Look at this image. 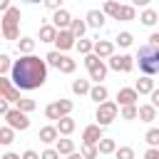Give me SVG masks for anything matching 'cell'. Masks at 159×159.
Masks as SVG:
<instances>
[{"mask_svg":"<svg viewBox=\"0 0 159 159\" xmlns=\"http://www.w3.org/2000/svg\"><path fill=\"white\" fill-rule=\"evenodd\" d=\"M45 80H47V65L37 55H20V60H15L10 67V82L15 89L32 92L42 87Z\"/></svg>","mask_w":159,"mask_h":159,"instance_id":"6da1fadb","label":"cell"},{"mask_svg":"<svg viewBox=\"0 0 159 159\" xmlns=\"http://www.w3.org/2000/svg\"><path fill=\"white\" fill-rule=\"evenodd\" d=\"M137 62H139V70L147 75V77H154L159 72V47H152V45H142L137 50Z\"/></svg>","mask_w":159,"mask_h":159,"instance_id":"7a4b0ae2","label":"cell"},{"mask_svg":"<svg viewBox=\"0 0 159 159\" xmlns=\"http://www.w3.org/2000/svg\"><path fill=\"white\" fill-rule=\"evenodd\" d=\"M0 35L5 40H17L20 35V7H7L2 12V20H0Z\"/></svg>","mask_w":159,"mask_h":159,"instance_id":"3957f363","label":"cell"},{"mask_svg":"<svg viewBox=\"0 0 159 159\" xmlns=\"http://www.w3.org/2000/svg\"><path fill=\"white\" fill-rule=\"evenodd\" d=\"M117 112H119V107H117L114 102L104 99V102H99V104H97L94 119H97V124H99V127H107V124H112V122L117 119Z\"/></svg>","mask_w":159,"mask_h":159,"instance_id":"277c9868","label":"cell"},{"mask_svg":"<svg viewBox=\"0 0 159 159\" xmlns=\"http://www.w3.org/2000/svg\"><path fill=\"white\" fill-rule=\"evenodd\" d=\"M84 67H87V72H89V80H94L97 84H102V80L107 77V65L89 52V55H84Z\"/></svg>","mask_w":159,"mask_h":159,"instance_id":"5b68a950","label":"cell"},{"mask_svg":"<svg viewBox=\"0 0 159 159\" xmlns=\"http://www.w3.org/2000/svg\"><path fill=\"white\" fill-rule=\"evenodd\" d=\"M2 117H5V122H7V127H10L12 132H25V129H30V119H27V114L20 112L17 107H15V109H7Z\"/></svg>","mask_w":159,"mask_h":159,"instance_id":"8992f818","label":"cell"},{"mask_svg":"<svg viewBox=\"0 0 159 159\" xmlns=\"http://www.w3.org/2000/svg\"><path fill=\"white\" fill-rule=\"evenodd\" d=\"M109 67L114 72H132L134 57L132 55H109Z\"/></svg>","mask_w":159,"mask_h":159,"instance_id":"52a82bcc","label":"cell"},{"mask_svg":"<svg viewBox=\"0 0 159 159\" xmlns=\"http://www.w3.org/2000/svg\"><path fill=\"white\" fill-rule=\"evenodd\" d=\"M0 97H2V99H7V102H15V104H17V99L22 97V94H20V89H15V87H12V82H10L5 75H0Z\"/></svg>","mask_w":159,"mask_h":159,"instance_id":"ba28073f","label":"cell"},{"mask_svg":"<svg viewBox=\"0 0 159 159\" xmlns=\"http://www.w3.org/2000/svg\"><path fill=\"white\" fill-rule=\"evenodd\" d=\"M52 42L57 45V52H67V50L75 47V37H72L70 30H57V35H55Z\"/></svg>","mask_w":159,"mask_h":159,"instance_id":"9c48e42d","label":"cell"},{"mask_svg":"<svg viewBox=\"0 0 159 159\" xmlns=\"http://www.w3.org/2000/svg\"><path fill=\"white\" fill-rule=\"evenodd\" d=\"M92 55L99 57V60L114 55V42H109V40H97V42H92Z\"/></svg>","mask_w":159,"mask_h":159,"instance_id":"30bf717a","label":"cell"},{"mask_svg":"<svg viewBox=\"0 0 159 159\" xmlns=\"http://www.w3.org/2000/svg\"><path fill=\"white\" fill-rule=\"evenodd\" d=\"M137 99H139V94L134 92V87H122L119 92H117V107H127V104H137Z\"/></svg>","mask_w":159,"mask_h":159,"instance_id":"8fae6325","label":"cell"},{"mask_svg":"<svg viewBox=\"0 0 159 159\" xmlns=\"http://www.w3.org/2000/svg\"><path fill=\"white\" fill-rule=\"evenodd\" d=\"M70 20H72V15H70L65 7H60V10H55V15H52V27H55V30H67V27H70Z\"/></svg>","mask_w":159,"mask_h":159,"instance_id":"7c38bea8","label":"cell"},{"mask_svg":"<svg viewBox=\"0 0 159 159\" xmlns=\"http://www.w3.org/2000/svg\"><path fill=\"white\" fill-rule=\"evenodd\" d=\"M99 139H102V127H99V124L84 127V132H82V144H97Z\"/></svg>","mask_w":159,"mask_h":159,"instance_id":"4fadbf2b","label":"cell"},{"mask_svg":"<svg viewBox=\"0 0 159 159\" xmlns=\"http://www.w3.org/2000/svg\"><path fill=\"white\" fill-rule=\"evenodd\" d=\"M84 25L87 27H94V30H102L104 27V12L102 10H89L87 17H84Z\"/></svg>","mask_w":159,"mask_h":159,"instance_id":"5bb4252c","label":"cell"},{"mask_svg":"<svg viewBox=\"0 0 159 159\" xmlns=\"http://www.w3.org/2000/svg\"><path fill=\"white\" fill-rule=\"evenodd\" d=\"M55 129H57V134H62V137H70L72 132H75V119L67 114V117H60L57 119V124H55Z\"/></svg>","mask_w":159,"mask_h":159,"instance_id":"9a60e30c","label":"cell"},{"mask_svg":"<svg viewBox=\"0 0 159 159\" xmlns=\"http://www.w3.org/2000/svg\"><path fill=\"white\" fill-rule=\"evenodd\" d=\"M152 89H154V80H152V77H147V75H144V77H139V80H137V84H134V92H137V94H149Z\"/></svg>","mask_w":159,"mask_h":159,"instance_id":"2e32d148","label":"cell"},{"mask_svg":"<svg viewBox=\"0 0 159 159\" xmlns=\"http://www.w3.org/2000/svg\"><path fill=\"white\" fill-rule=\"evenodd\" d=\"M137 117H139L142 122H154V119H157V107L142 104V107H137Z\"/></svg>","mask_w":159,"mask_h":159,"instance_id":"e0dca14e","label":"cell"},{"mask_svg":"<svg viewBox=\"0 0 159 159\" xmlns=\"http://www.w3.org/2000/svg\"><path fill=\"white\" fill-rule=\"evenodd\" d=\"M67 30L72 32V37H75V40H80V37H82V35L87 32V25H84V20H80V17L75 20V17H72V20H70V27H67Z\"/></svg>","mask_w":159,"mask_h":159,"instance_id":"ac0fdd59","label":"cell"},{"mask_svg":"<svg viewBox=\"0 0 159 159\" xmlns=\"http://www.w3.org/2000/svg\"><path fill=\"white\" fill-rule=\"evenodd\" d=\"M87 94H89V99H94L97 104H99V102H104V99L109 97V92H107V87H104V84H94V87H89V92H87Z\"/></svg>","mask_w":159,"mask_h":159,"instance_id":"d6986e66","label":"cell"},{"mask_svg":"<svg viewBox=\"0 0 159 159\" xmlns=\"http://www.w3.org/2000/svg\"><path fill=\"white\" fill-rule=\"evenodd\" d=\"M97 154H114V149H117V142L114 139H107V137H102L97 144Z\"/></svg>","mask_w":159,"mask_h":159,"instance_id":"ffe728a7","label":"cell"},{"mask_svg":"<svg viewBox=\"0 0 159 159\" xmlns=\"http://www.w3.org/2000/svg\"><path fill=\"white\" fill-rule=\"evenodd\" d=\"M57 137H60V134H57V129H55V127H42V129H40V134H37V139H40V142H45V144L57 142Z\"/></svg>","mask_w":159,"mask_h":159,"instance_id":"44dd1931","label":"cell"},{"mask_svg":"<svg viewBox=\"0 0 159 159\" xmlns=\"http://www.w3.org/2000/svg\"><path fill=\"white\" fill-rule=\"evenodd\" d=\"M134 17H137V12H134V5H119L117 20H122V22H129V20H134Z\"/></svg>","mask_w":159,"mask_h":159,"instance_id":"7402d4cb","label":"cell"},{"mask_svg":"<svg viewBox=\"0 0 159 159\" xmlns=\"http://www.w3.org/2000/svg\"><path fill=\"white\" fill-rule=\"evenodd\" d=\"M32 50H35V40L32 37H20L17 40V52L20 55H32Z\"/></svg>","mask_w":159,"mask_h":159,"instance_id":"603a6c76","label":"cell"},{"mask_svg":"<svg viewBox=\"0 0 159 159\" xmlns=\"http://www.w3.org/2000/svg\"><path fill=\"white\" fill-rule=\"evenodd\" d=\"M75 67H77V62H75L72 57H67V55H62V57H60V65H57V70H60V72L72 75V72H75Z\"/></svg>","mask_w":159,"mask_h":159,"instance_id":"cb8c5ba5","label":"cell"},{"mask_svg":"<svg viewBox=\"0 0 159 159\" xmlns=\"http://www.w3.org/2000/svg\"><path fill=\"white\" fill-rule=\"evenodd\" d=\"M55 152H57V154H72V152H75V142L67 139V137H62V139H57Z\"/></svg>","mask_w":159,"mask_h":159,"instance_id":"d4e9b609","label":"cell"},{"mask_svg":"<svg viewBox=\"0 0 159 159\" xmlns=\"http://www.w3.org/2000/svg\"><path fill=\"white\" fill-rule=\"evenodd\" d=\"M52 104H55V109H57L60 117H67V114L72 112V107H75L72 99H57V102H52Z\"/></svg>","mask_w":159,"mask_h":159,"instance_id":"484cf974","label":"cell"},{"mask_svg":"<svg viewBox=\"0 0 159 159\" xmlns=\"http://www.w3.org/2000/svg\"><path fill=\"white\" fill-rule=\"evenodd\" d=\"M157 10H152V7H147L142 15H139V20H142V25H147V27H152V25H157Z\"/></svg>","mask_w":159,"mask_h":159,"instance_id":"4316f807","label":"cell"},{"mask_svg":"<svg viewBox=\"0 0 159 159\" xmlns=\"http://www.w3.org/2000/svg\"><path fill=\"white\" fill-rule=\"evenodd\" d=\"M55 35H57V30H55L52 25H42V27H40V42H52Z\"/></svg>","mask_w":159,"mask_h":159,"instance_id":"83f0119b","label":"cell"},{"mask_svg":"<svg viewBox=\"0 0 159 159\" xmlns=\"http://www.w3.org/2000/svg\"><path fill=\"white\" fill-rule=\"evenodd\" d=\"M102 12L117 20V12H119V2H117V0H104V7H102Z\"/></svg>","mask_w":159,"mask_h":159,"instance_id":"f1b7e54d","label":"cell"},{"mask_svg":"<svg viewBox=\"0 0 159 159\" xmlns=\"http://www.w3.org/2000/svg\"><path fill=\"white\" fill-rule=\"evenodd\" d=\"M72 92L75 94H87L89 92V80H75L72 82Z\"/></svg>","mask_w":159,"mask_h":159,"instance_id":"f546056e","label":"cell"},{"mask_svg":"<svg viewBox=\"0 0 159 159\" xmlns=\"http://www.w3.org/2000/svg\"><path fill=\"white\" fill-rule=\"evenodd\" d=\"M15 142V132L10 129V127H0V144H12Z\"/></svg>","mask_w":159,"mask_h":159,"instance_id":"4dcf8cb0","label":"cell"},{"mask_svg":"<svg viewBox=\"0 0 159 159\" xmlns=\"http://www.w3.org/2000/svg\"><path fill=\"white\" fill-rule=\"evenodd\" d=\"M17 109H20V112H25V114H30V112L35 109V99H27V97H20V99H17Z\"/></svg>","mask_w":159,"mask_h":159,"instance_id":"1f68e13d","label":"cell"},{"mask_svg":"<svg viewBox=\"0 0 159 159\" xmlns=\"http://www.w3.org/2000/svg\"><path fill=\"white\" fill-rule=\"evenodd\" d=\"M75 47H77L82 55H89V52H92V40H84V37H80V40H75Z\"/></svg>","mask_w":159,"mask_h":159,"instance_id":"d6a6232c","label":"cell"},{"mask_svg":"<svg viewBox=\"0 0 159 159\" xmlns=\"http://www.w3.org/2000/svg\"><path fill=\"white\" fill-rule=\"evenodd\" d=\"M60 57H62V52L52 50V52H47V55H45V65H50V67H55V70H57V65H60Z\"/></svg>","mask_w":159,"mask_h":159,"instance_id":"836d02e7","label":"cell"},{"mask_svg":"<svg viewBox=\"0 0 159 159\" xmlns=\"http://www.w3.org/2000/svg\"><path fill=\"white\" fill-rule=\"evenodd\" d=\"M82 159H97V147L94 144H82Z\"/></svg>","mask_w":159,"mask_h":159,"instance_id":"e575fe53","label":"cell"},{"mask_svg":"<svg viewBox=\"0 0 159 159\" xmlns=\"http://www.w3.org/2000/svg\"><path fill=\"white\" fill-rule=\"evenodd\" d=\"M117 42H119V47H129V45L134 42V35H132V32H119V35H117Z\"/></svg>","mask_w":159,"mask_h":159,"instance_id":"d590c367","label":"cell"},{"mask_svg":"<svg viewBox=\"0 0 159 159\" xmlns=\"http://www.w3.org/2000/svg\"><path fill=\"white\" fill-rule=\"evenodd\" d=\"M144 139H147V144H149V147H157V144H159V129H154V127H152V129L144 134Z\"/></svg>","mask_w":159,"mask_h":159,"instance_id":"8d00e7d4","label":"cell"},{"mask_svg":"<svg viewBox=\"0 0 159 159\" xmlns=\"http://www.w3.org/2000/svg\"><path fill=\"white\" fill-rule=\"evenodd\" d=\"M114 154H117V159H134L132 147H119V149H114Z\"/></svg>","mask_w":159,"mask_h":159,"instance_id":"74e56055","label":"cell"},{"mask_svg":"<svg viewBox=\"0 0 159 159\" xmlns=\"http://www.w3.org/2000/svg\"><path fill=\"white\" fill-rule=\"evenodd\" d=\"M122 119H137V104L122 107Z\"/></svg>","mask_w":159,"mask_h":159,"instance_id":"f35d334b","label":"cell"},{"mask_svg":"<svg viewBox=\"0 0 159 159\" xmlns=\"http://www.w3.org/2000/svg\"><path fill=\"white\" fill-rule=\"evenodd\" d=\"M10 67H12V60H10V55H0V75L10 72Z\"/></svg>","mask_w":159,"mask_h":159,"instance_id":"ab89813d","label":"cell"},{"mask_svg":"<svg viewBox=\"0 0 159 159\" xmlns=\"http://www.w3.org/2000/svg\"><path fill=\"white\" fill-rule=\"evenodd\" d=\"M45 117H47V119H55V122L60 119V114H57V109H55V104H47V107H45Z\"/></svg>","mask_w":159,"mask_h":159,"instance_id":"60d3db41","label":"cell"},{"mask_svg":"<svg viewBox=\"0 0 159 159\" xmlns=\"http://www.w3.org/2000/svg\"><path fill=\"white\" fill-rule=\"evenodd\" d=\"M42 2H45V7H47V10H52V12H55V10H60V7H62V2H65V0H42Z\"/></svg>","mask_w":159,"mask_h":159,"instance_id":"b9f144b4","label":"cell"},{"mask_svg":"<svg viewBox=\"0 0 159 159\" xmlns=\"http://www.w3.org/2000/svg\"><path fill=\"white\" fill-rule=\"evenodd\" d=\"M40 159H60V154H57L55 149H45V152L40 154Z\"/></svg>","mask_w":159,"mask_h":159,"instance_id":"7bdbcfd3","label":"cell"},{"mask_svg":"<svg viewBox=\"0 0 159 159\" xmlns=\"http://www.w3.org/2000/svg\"><path fill=\"white\" fill-rule=\"evenodd\" d=\"M20 159H40V154H37V152H35V149H25V152H22V157H20Z\"/></svg>","mask_w":159,"mask_h":159,"instance_id":"ee69618b","label":"cell"},{"mask_svg":"<svg viewBox=\"0 0 159 159\" xmlns=\"http://www.w3.org/2000/svg\"><path fill=\"white\" fill-rule=\"evenodd\" d=\"M144 159H159V149L157 147H149L147 154H144Z\"/></svg>","mask_w":159,"mask_h":159,"instance_id":"f6af8a7d","label":"cell"},{"mask_svg":"<svg viewBox=\"0 0 159 159\" xmlns=\"http://www.w3.org/2000/svg\"><path fill=\"white\" fill-rule=\"evenodd\" d=\"M147 45H152V47H159V32H152L149 35V42Z\"/></svg>","mask_w":159,"mask_h":159,"instance_id":"bcb514c9","label":"cell"},{"mask_svg":"<svg viewBox=\"0 0 159 159\" xmlns=\"http://www.w3.org/2000/svg\"><path fill=\"white\" fill-rule=\"evenodd\" d=\"M7 109H10V107H7V99H2V97H0V114H5Z\"/></svg>","mask_w":159,"mask_h":159,"instance_id":"7dc6e473","label":"cell"},{"mask_svg":"<svg viewBox=\"0 0 159 159\" xmlns=\"http://www.w3.org/2000/svg\"><path fill=\"white\" fill-rule=\"evenodd\" d=\"M0 159H20V154H15V152H7V154H2Z\"/></svg>","mask_w":159,"mask_h":159,"instance_id":"c3c4849f","label":"cell"},{"mask_svg":"<svg viewBox=\"0 0 159 159\" xmlns=\"http://www.w3.org/2000/svg\"><path fill=\"white\" fill-rule=\"evenodd\" d=\"M132 2H134V5H139V7H147L152 0H132Z\"/></svg>","mask_w":159,"mask_h":159,"instance_id":"681fc988","label":"cell"},{"mask_svg":"<svg viewBox=\"0 0 159 159\" xmlns=\"http://www.w3.org/2000/svg\"><path fill=\"white\" fill-rule=\"evenodd\" d=\"M10 7V0H0V12H5Z\"/></svg>","mask_w":159,"mask_h":159,"instance_id":"f907efd6","label":"cell"},{"mask_svg":"<svg viewBox=\"0 0 159 159\" xmlns=\"http://www.w3.org/2000/svg\"><path fill=\"white\" fill-rule=\"evenodd\" d=\"M67 159H82V154H77V152H72V154H67Z\"/></svg>","mask_w":159,"mask_h":159,"instance_id":"816d5d0a","label":"cell"},{"mask_svg":"<svg viewBox=\"0 0 159 159\" xmlns=\"http://www.w3.org/2000/svg\"><path fill=\"white\" fill-rule=\"evenodd\" d=\"M25 2H40V0H25Z\"/></svg>","mask_w":159,"mask_h":159,"instance_id":"f5cc1de1","label":"cell"},{"mask_svg":"<svg viewBox=\"0 0 159 159\" xmlns=\"http://www.w3.org/2000/svg\"><path fill=\"white\" fill-rule=\"evenodd\" d=\"M0 40H2V35H0Z\"/></svg>","mask_w":159,"mask_h":159,"instance_id":"db71d44e","label":"cell"}]
</instances>
